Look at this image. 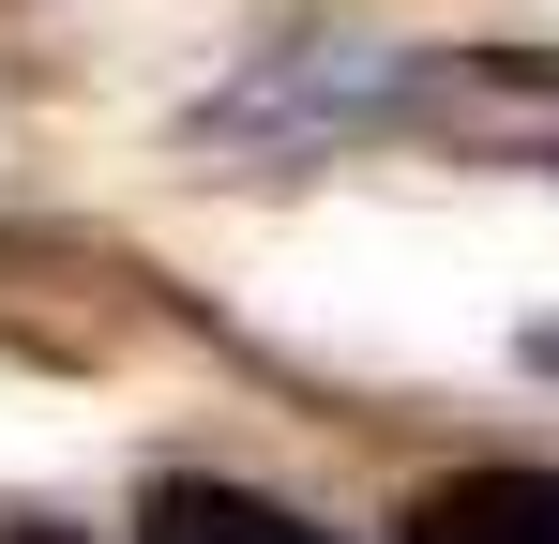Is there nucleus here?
<instances>
[{
    "mask_svg": "<svg viewBox=\"0 0 559 544\" xmlns=\"http://www.w3.org/2000/svg\"><path fill=\"white\" fill-rule=\"evenodd\" d=\"M514 76H559V46H530V61H514Z\"/></svg>",
    "mask_w": 559,
    "mask_h": 544,
    "instance_id": "obj_4",
    "label": "nucleus"
},
{
    "mask_svg": "<svg viewBox=\"0 0 559 544\" xmlns=\"http://www.w3.org/2000/svg\"><path fill=\"white\" fill-rule=\"evenodd\" d=\"M0 544H76V530H46V515H15V530H0Z\"/></svg>",
    "mask_w": 559,
    "mask_h": 544,
    "instance_id": "obj_3",
    "label": "nucleus"
},
{
    "mask_svg": "<svg viewBox=\"0 0 559 544\" xmlns=\"http://www.w3.org/2000/svg\"><path fill=\"white\" fill-rule=\"evenodd\" d=\"M136 544H333L318 515H287L258 484H212V469H167L152 499H136Z\"/></svg>",
    "mask_w": 559,
    "mask_h": 544,
    "instance_id": "obj_2",
    "label": "nucleus"
},
{
    "mask_svg": "<svg viewBox=\"0 0 559 544\" xmlns=\"http://www.w3.org/2000/svg\"><path fill=\"white\" fill-rule=\"evenodd\" d=\"M408 544H559V469H454L408 499Z\"/></svg>",
    "mask_w": 559,
    "mask_h": 544,
    "instance_id": "obj_1",
    "label": "nucleus"
}]
</instances>
